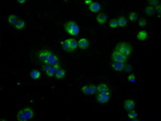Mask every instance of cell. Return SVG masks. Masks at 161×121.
I'll return each instance as SVG.
<instances>
[{"mask_svg": "<svg viewBox=\"0 0 161 121\" xmlns=\"http://www.w3.org/2000/svg\"><path fill=\"white\" fill-rule=\"evenodd\" d=\"M34 60L38 65L50 64L54 65H61L59 57L48 47H42L34 53Z\"/></svg>", "mask_w": 161, "mask_h": 121, "instance_id": "1", "label": "cell"}, {"mask_svg": "<svg viewBox=\"0 0 161 121\" xmlns=\"http://www.w3.org/2000/svg\"><path fill=\"white\" fill-rule=\"evenodd\" d=\"M63 29L69 36H72V37H76L81 33V27L79 25L76 23V22H74L72 20H68L63 24Z\"/></svg>", "mask_w": 161, "mask_h": 121, "instance_id": "2", "label": "cell"}, {"mask_svg": "<svg viewBox=\"0 0 161 121\" xmlns=\"http://www.w3.org/2000/svg\"><path fill=\"white\" fill-rule=\"evenodd\" d=\"M114 51L116 53H119L124 55L125 57H129L133 51V46L130 42H126V41H122V42L117 43V45L115 46Z\"/></svg>", "mask_w": 161, "mask_h": 121, "instance_id": "3", "label": "cell"}, {"mask_svg": "<svg viewBox=\"0 0 161 121\" xmlns=\"http://www.w3.org/2000/svg\"><path fill=\"white\" fill-rule=\"evenodd\" d=\"M34 117V110L32 109L31 107H25V108L20 109L16 116V118L18 121L30 120V119H32Z\"/></svg>", "mask_w": 161, "mask_h": 121, "instance_id": "4", "label": "cell"}, {"mask_svg": "<svg viewBox=\"0 0 161 121\" xmlns=\"http://www.w3.org/2000/svg\"><path fill=\"white\" fill-rule=\"evenodd\" d=\"M97 91L96 84H86L82 87V92L85 94H95Z\"/></svg>", "mask_w": 161, "mask_h": 121, "instance_id": "5", "label": "cell"}, {"mask_svg": "<svg viewBox=\"0 0 161 121\" xmlns=\"http://www.w3.org/2000/svg\"><path fill=\"white\" fill-rule=\"evenodd\" d=\"M111 59L113 62H120V63H127V57H125L124 55L119 53H116L115 51L112 53V56H111Z\"/></svg>", "mask_w": 161, "mask_h": 121, "instance_id": "6", "label": "cell"}, {"mask_svg": "<svg viewBox=\"0 0 161 121\" xmlns=\"http://www.w3.org/2000/svg\"><path fill=\"white\" fill-rule=\"evenodd\" d=\"M96 100L98 103H101V104H105L111 100V92L106 93H99V94H96Z\"/></svg>", "mask_w": 161, "mask_h": 121, "instance_id": "7", "label": "cell"}, {"mask_svg": "<svg viewBox=\"0 0 161 121\" xmlns=\"http://www.w3.org/2000/svg\"><path fill=\"white\" fill-rule=\"evenodd\" d=\"M77 45L79 47L82 49V51H86L89 48V45H90V42H89V40L87 38H81V39L77 41Z\"/></svg>", "mask_w": 161, "mask_h": 121, "instance_id": "8", "label": "cell"}, {"mask_svg": "<svg viewBox=\"0 0 161 121\" xmlns=\"http://www.w3.org/2000/svg\"><path fill=\"white\" fill-rule=\"evenodd\" d=\"M106 92H112L111 88L109 85L106 84H99L97 85V91L95 94H99V93H106Z\"/></svg>", "mask_w": 161, "mask_h": 121, "instance_id": "9", "label": "cell"}, {"mask_svg": "<svg viewBox=\"0 0 161 121\" xmlns=\"http://www.w3.org/2000/svg\"><path fill=\"white\" fill-rule=\"evenodd\" d=\"M122 104H124V108L127 112H130V110H133L136 108V102L131 99H126Z\"/></svg>", "mask_w": 161, "mask_h": 121, "instance_id": "10", "label": "cell"}, {"mask_svg": "<svg viewBox=\"0 0 161 121\" xmlns=\"http://www.w3.org/2000/svg\"><path fill=\"white\" fill-rule=\"evenodd\" d=\"M100 10H101V4H100L99 2H95V1H93L90 6L88 7V11L90 12V13H93V14L100 12Z\"/></svg>", "mask_w": 161, "mask_h": 121, "instance_id": "11", "label": "cell"}, {"mask_svg": "<svg viewBox=\"0 0 161 121\" xmlns=\"http://www.w3.org/2000/svg\"><path fill=\"white\" fill-rule=\"evenodd\" d=\"M7 20H8V23L10 24V25L14 27V26L16 25L17 22L20 20V17L17 16L16 14H14V13H12V14L8 15V17H7Z\"/></svg>", "mask_w": 161, "mask_h": 121, "instance_id": "12", "label": "cell"}, {"mask_svg": "<svg viewBox=\"0 0 161 121\" xmlns=\"http://www.w3.org/2000/svg\"><path fill=\"white\" fill-rule=\"evenodd\" d=\"M112 69H113L115 72H118V73H122L124 72V67L125 63H120V62H112Z\"/></svg>", "mask_w": 161, "mask_h": 121, "instance_id": "13", "label": "cell"}, {"mask_svg": "<svg viewBox=\"0 0 161 121\" xmlns=\"http://www.w3.org/2000/svg\"><path fill=\"white\" fill-rule=\"evenodd\" d=\"M67 75V70H66L63 67H60L58 70H57L56 74H55V77L56 79H63Z\"/></svg>", "mask_w": 161, "mask_h": 121, "instance_id": "14", "label": "cell"}, {"mask_svg": "<svg viewBox=\"0 0 161 121\" xmlns=\"http://www.w3.org/2000/svg\"><path fill=\"white\" fill-rule=\"evenodd\" d=\"M29 76H30L31 79H34V80H38V79L41 78V70H38V69H34V70H31L30 73H29Z\"/></svg>", "mask_w": 161, "mask_h": 121, "instance_id": "15", "label": "cell"}, {"mask_svg": "<svg viewBox=\"0 0 161 121\" xmlns=\"http://www.w3.org/2000/svg\"><path fill=\"white\" fill-rule=\"evenodd\" d=\"M60 46H61L62 49L65 51H67V53H69V54L73 53V51H72V48H71V46H70V43L68 42V40L61 41V42H60Z\"/></svg>", "mask_w": 161, "mask_h": 121, "instance_id": "16", "label": "cell"}, {"mask_svg": "<svg viewBox=\"0 0 161 121\" xmlns=\"http://www.w3.org/2000/svg\"><path fill=\"white\" fill-rule=\"evenodd\" d=\"M107 20H109V16H107L105 13H99V14H98V16L96 17V20L99 24H101V25H104V24H106Z\"/></svg>", "mask_w": 161, "mask_h": 121, "instance_id": "17", "label": "cell"}, {"mask_svg": "<svg viewBox=\"0 0 161 121\" xmlns=\"http://www.w3.org/2000/svg\"><path fill=\"white\" fill-rule=\"evenodd\" d=\"M26 25H27V24H26V20H23V18H20V20H18L16 23V25L14 26V29L17 31H22L26 28Z\"/></svg>", "mask_w": 161, "mask_h": 121, "instance_id": "18", "label": "cell"}, {"mask_svg": "<svg viewBox=\"0 0 161 121\" xmlns=\"http://www.w3.org/2000/svg\"><path fill=\"white\" fill-rule=\"evenodd\" d=\"M117 22H118L119 28H124V27H126L128 24L127 17L124 16V15H119V16L117 17Z\"/></svg>", "mask_w": 161, "mask_h": 121, "instance_id": "19", "label": "cell"}, {"mask_svg": "<svg viewBox=\"0 0 161 121\" xmlns=\"http://www.w3.org/2000/svg\"><path fill=\"white\" fill-rule=\"evenodd\" d=\"M147 37H148V32H147L146 30L138 31V34H136V38H138V40H140V41H144V40L147 39Z\"/></svg>", "mask_w": 161, "mask_h": 121, "instance_id": "20", "label": "cell"}, {"mask_svg": "<svg viewBox=\"0 0 161 121\" xmlns=\"http://www.w3.org/2000/svg\"><path fill=\"white\" fill-rule=\"evenodd\" d=\"M60 67H62V65H54V67H51V69H50V70L46 72V75L50 76V77H52V76H55L57 70H58Z\"/></svg>", "mask_w": 161, "mask_h": 121, "instance_id": "21", "label": "cell"}, {"mask_svg": "<svg viewBox=\"0 0 161 121\" xmlns=\"http://www.w3.org/2000/svg\"><path fill=\"white\" fill-rule=\"evenodd\" d=\"M67 40H68V42L70 43V46L73 51L79 47V45H77V40L75 39V38H69V39H67Z\"/></svg>", "mask_w": 161, "mask_h": 121, "instance_id": "22", "label": "cell"}, {"mask_svg": "<svg viewBox=\"0 0 161 121\" xmlns=\"http://www.w3.org/2000/svg\"><path fill=\"white\" fill-rule=\"evenodd\" d=\"M109 25H110V27H111L112 29H117V28H119L118 22H117V18H112V20H110Z\"/></svg>", "mask_w": 161, "mask_h": 121, "instance_id": "23", "label": "cell"}, {"mask_svg": "<svg viewBox=\"0 0 161 121\" xmlns=\"http://www.w3.org/2000/svg\"><path fill=\"white\" fill-rule=\"evenodd\" d=\"M128 118L132 119V120H138V113H136V110H130L128 113Z\"/></svg>", "mask_w": 161, "mask_h": 121, "instance_id": "24", "label": "cell"}, {"mask_svg": "<svg viewBox=\"0 0 161 121\" xmlns=\"http://www.w3.org/2000/svg\"><path fill=\"white\" fill-rule=\"evenodd\" d=\"M129 20L132 22V23H134V22H136V20H138V15L136 12H131L130 14H129Z\"/></svg>", "mask_w": 161, "mask_h": 121, "instance_id": "25", "label": "cell"}, {"mask_svg": "<svg viewBox=\"0 0 161 121\" xmlns=\"http://www.w3.org/2000/svg\"><path fill=\"white\" fill-rule=\"evenodd\" d=\"M145 13H146L147 15L152 16V15L155 14V9L152 8V7H149V6H147L146 8H145Z\"/></svg>", "mask_w": 161, "mask_h": 121, "instance_id": "26", "label": "cell"}, {"mask_svg": "<svg viewBox=\"0 0 161 121\" xmlns=\"http://www.w3.org/2000/svg\"><path fill=\"white\" fill-rule=\"evenodd\" d=\"M133 70L132 65L129 64V63H125V67H124V73H131Z\"/></svg>", "mask_w": 161, "mask_h": 121, "instance_id": "27", "label": "cell"}, {"mask_svg": "<svg viewBox=\"0 0 161 121\" xmlns=\"http://www.w3.org/2000/svg\"><path fill=\"white\" fill-rule=\"evenodd\" d=\"M148 6L155 9L156 7L160 6V1H158V0H150L149 2H148Z\"/></svg>", "mask_w": 161, "mask_h": 121, "instance_id": "28", "label": "cell"}, {"mask_svg": "<svg viewBox=\"0 0 161 121\" xmlns=\"http://www.w3.org/2000/svg\"><path fill=\"white\" fill-rule=\"evenodd\" d=\"M51 67H52V65H50V64H44V65H41V67H40V69H41V71H42V72H44V73L46 74V72L51 69Z\"/></svg>", "mask_w": 161, "mask_h": 121, "instance_id": "29", "label": "cell"}, {"mask_svg": "<svg viewBox=\"0 0 161 121\" xmlns=\"http://www.w3.org/2000/svg\"><path fill=\"white\" fill-rule=\"evenodd\" d=\"M138 25L141 26V27H146L147 20H145V18H140V20H138Z\"/></svg>", "mask_w": 161, "mask_h": 121, "instance_id": "30", "label": "cell"}, {"mask_svg": "<svg viewBox=\"0 0 161 121\" xmlns=\"http://www.w3.org/2000/svg\"><path fill=\"white\" fill-rule=\"evenodd\" d=\"M128 82L129 83H134L136 82V76H134V73H130V75L128 76Z\"/></svg>", "mask_w": 161, "mask_h": 121, "instance_id": "31", "label": "cell"}, {"mask_svg": "<svg viewBox=\"0 0 161 121\" xmlns=\"http://www.w3.org/2000/svg\"><path fill=\"white\" fill-rule=\"evenodd\" d=\"M155 12L157 13V14H158V16L160 15V13H161V4H160V6H158V7H156V8H155Z\"/></svg>", "mask_w": 161, "mask_h": 121, "instance_id": "32", "label": "cell"}, {"mask_svg": "<svg viewBox=\"0 0 161 121\" xmlns=\"http://www.w3.org/2000/svg\"><path fill=\"white\" fill-rule=\"evenodd\" d=\"M93 2V0H84V4H85V6H88V7H89Z\"/></svg>", "mask_w": 161, "mask_h": 121, "instance_id": "33", "label": "cell"}, {"mask_svg": "<svg viewBox=\"0 0 161 121\" xmlns=\"http://www.w3.org/2000/svg\"><path fill=\"white\" fill-rule=\"evenodd\" d=\"M27 2L26 0H17V3H20V4H25Z\"/></svg>", "mask_w": 161, "mask_h": 121, "instance_id": "34", "label": "cell"}]
</instances>
